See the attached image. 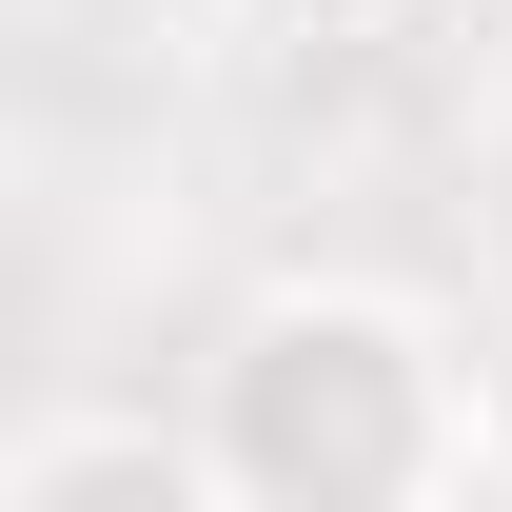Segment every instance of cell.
I'll list each match as a JSON object with an SVG mask.
<instances>
[{
  "label": "cell",
  "mask_w": 512,
  "mask_h": 512,
  "mask_svg": "<svg viewBox=\"0 0 512 512\" xmlns=\"http://www.w3.org/2000/svg\"><path fill=\"white\" fill-rule=\"evenodd\" d=\"M197 434H217V493L237 512H434V493H493L473 355L394 276H276V296H237V335L197 355Z\"/></svg>",
  "instance_id": "obj_1"
},
{
  "label": "cell",
  "mask_w": 512,
  "mask_h": 512,
  "mask_svg": "<svg viewBox=\"0 0 512 512\" xmlns=\"http://www.w3.org/2000/svg\"><path fill=\"white\" fill-rule=\"evenodd\" d=\"M0 512H237V493H217V434L40 414V434H0Z\"/></svg>",
  "instance_id": "obj_2"
},
{
  "label": "cell",
  "mask_w": 512,
  "mask_h": 512,
  "mask_svg": "<svg viewBox=\"0 0 512 512\" xmlns=\"http://www.w3.org/2000/svg\"><path fill=\"white\" fill-rule=\"evenodd\" d=\"M217 20H237V40H316V60H335V40H375L394 0H217Z\"/></svg>",
  "instance_id": "obj_3"
},
{
  "label": "cell",
  "mask_w": 512,
  "mask_h": 512,
  "mask_svg": "<svg viewBox=\"0 0 512 512\" xmlns=\"http://www.w3.org/2000/svg\"><path fill=\"white\" fill-rule=\"evenodd\" d=\"M473 434H493V493H512V355H473Z\"/></svg>",
  "instance_id": "obj_4"
}]
</instances>
